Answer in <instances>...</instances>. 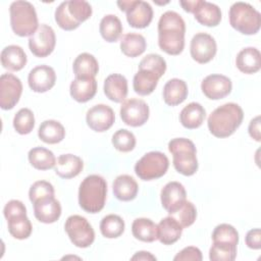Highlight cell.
<instances>
[{"instance_id":"cell-14","label":"cell","mask_w":261,"mask_h":261,"mask_svg":"<svg viewBox=\"0 0 261 261\" xmlns=\"http://www.w3.org/2000/svg\"><path fill=\"white\" fill-rule=\"evenodd\" d=\"M217 46L214 38L207 33L196 34L191 41L190 52L192 58L198 63H207L216 54Z\"/></svg>"},{"instance_id":"cell-11","label":"cell","mask_w":261,"mask_h":261,"mask_svg":"<svg viewBox=\"0 0 261 261\" xmlns=\"http://www.w3.org/2000/svg\"><path fill=\"white\" fill-rule=\"evenodd\" d=\"M56 44V37L54 30L46 24L39 25L37 31L29 39V48L31 52L37 57H46L50 55Z\"/></svg>"},{"instance_id":"cell-36","label":"cell","mask_w":261,"mask_h":261,"mask_svg":"<svg viewBox=\"0 0 261 261\" xmlns=\"http://www.w3.org/2000/svg\"><path fill=\"white\" fill-rule=\"evenodd\" d=\"M29 161L39 170H47L55 166L56 159L52 151L44 147H35L29 151Z\"/></svg>"},{"instance_id":"cell-9","label":"cell","mask_w":261,"mask_h":261,"mask_svg":"<svg viewBox=\"0 0 261 261\" xmlns=\"http://www.w3.org/2000/svg\"><path fill=\"white\" fill-rule=\"evenodd\" d=\"M70 242L79 248L90 247L95 240V231L89 221L81 215H70L64 224Z\"/></svg>"},{"instance_id":"cell-31","label":"cell","mask_w":261,"mask_h":261,"mask_svg":"<svg viewBox=\"0 0 261 261\" xmlns=\"http://www.w3.org/2000/svg\"><path fill=\"white\" fill-rule=\"evenodd\" d=\"M38 136L41 141L47 144H57L64 139L65 129L59 121L48 119L40 124Z\"/></svg>"},{"instance_id":"cell-18","label":"cell","mask_w":261,"mask_h":261,"mask_svg":"<svg viewBox=\"0 0 261 261\" xmlns=\"http://www.w3.org/2000/svg\"><path fill=\"white\" fill-rule=\"evenodd\" d=\"M161 204L168 214L177 210L187 201L185 187L178 181H169L161 190Z\"/></svg>"},{"instance_id":"cell-5","label":"cell","mask_w":261,"mask_h":261,"mask_svg":"<svg viewBox=\"0 0 261 261\" xmlns=\"http://www.w3.org/2000/svg\"><path fill=\"white\" fill-rule=\"evenodd\" d=\"M11 29L19 37H31L39 28L36 9L29 1L17 0L10 4Z\"/></svg>"},{"instance_id":"cell-7","label":"cell","mask_w":261,"mask_h":261,"mask_svg":"<svg viewBox=\"0 0 261 261\" xmlns=\"http://www.w3.org/2000/svg\"><path fill=\"white\" fill-rule=\"evenodd\" d=\"M230 25L244 35H254L261 27V14L251 4L246 2L233 3L228 12Z\"/></svg>"},{"instance_id":"cell-21","label":"cell","mask_w":261,"mask_h":261,"mask_svg":"<svg viewBox=\"0 0 261 261\" xmlns=\"http://www.w3.org/2000/svg\"><path fill=\"white\" fill-rule=\"evenodd\" d=\"M84 168L83 160L73 154H62L54 166L55 173L62 178H72L81 173Z\"/></svg>"},{"instance_id":"cell-39","label":"cell","mask_w":261,"mask_h":261,"mask_svg":"<svg viewBox=\"0 0 261 261\" xmlns=\"http://www.w3.org/2000/svg\"><path fill=\"white\" fill-rule=\"evenodd\" d=\"M35 126V116L31 109H19L13 118V127L20 135L30 134Z\"/></svg>"},{"instance_id":"cell-1","label":"cell","mask_w":261,"mask_h":261,"mask_svg":"<svg viewBox=\"0 0 261 261\" xmlns=\"http://www.w3.org/2000/svg\"><path fill=\"white\" fill-rule=\"evenodd\" d=\"M186 23L175 11L164 12L158 21V45L169 55H178L185 48Z\"/></svg>"},{"instance_id":"cell-45","label":"cell","mask_w":261,"mask_h":261,"mask_svg":"<svg viewBox=\"0 0 261 261\" xmlns=\"http://www.w3.org/2000/svg\"><path fill=\"white\" fill-rule=\"evenodd\" d=\"M48 197H54V188L49 181L38 180L31 186L29 191V198L33 204L41 199Z\"/></svg>"},{"instance_id":"cell-32","label":"cell","mask_w":261,"mask_h":261,"mask_svg":"<svg viewBox=\"0 0 261 261\" xmlns=\"http://www.w3.org/2000/svg\"><path fill=\"white\" fill-rule=\"evenodd\" d=\"M159 76L153 71L139 69L133 80V87L137 94L141 96L150 95L158 85Z\"/></svg>"},{"instance_id":"cell-51","label":"cell","mask_w":261,"mask_h":261,"mask_svg":"<svg viewBox=\"0 0 261 261\" xmlns=\"http://www.w3.org/2000/svg\"><path fill=\"white\" fill-rule=\"evenodd\" d=\"M130 259L132 260H156V257L153 256L150 252L140 251V252H137Z\"/></svg>"},{"instance_id":"cell-34","label":"cell","mask_w":261,"mask_h":261,"mask_svg":"<svg viewBox=\"0 0 261 261\" xmlns=\"http://www.w3.org/2000/svg\"><path fill=\"white\" fill-rule=\"evenodd\" d=\"M147 43L145 38L136 33H128L122 36L120 40L121 52L128 57H137L146 50Z\"/></svg>"},{"instance_id":"cell-29","label":"cell","mask_w":261,"mask_h":261,"mask_svg":"<svg viewBox=\"0 0 261 261\" xmlns=\"http://www.w3.org/2000/svg\"><path fill=\"white\" fill-rule=\"evenodd\" d=\"M158 240L163 245H172L177 242L181 236V225L170 215L161 219L157 225Z\"/></svg>"},{"instance_id":"cell-17","label":"cell","mask_w":261,"mask_h":261,"mask_svg":"<svg viewBox=\"0 0 261 261\" xmlns=\"http://www.w3.org/2000/svg\"><path fill=\"white\" fill-rule=\"evenodd\" d=\"M56 82L55 70L49 65H38L34 67L28 76V83L32 91L45 93L53 88Z\"/></svg>"},{"instance_id":"cell-46","label":"cell","mask_w":261,"mask_h":261,"mask_svg":"<svg viewBox=\"0 0 261 261\" xmlns=\"http://www.w3.org/2000/svg\"><path fill=\"white\" fill-rule=\"evenodd\" d=\"M202 252L200 251L199 248L197 247H193V246H190V247H186L184 248L180 252H178L173 260L174 261H189V260H192V261H201L202 260Z\"/></svg>"},{"instance_id":"cell-27","label":"cell","mask_w":261,"mask_h":261,"mask_svg":"<svg viewBox=\"0 0 261 261\" xmlns=\"http://www.w3.org/2000/svg\"><path fill=\"white\" fill-rule=\"evenodd\" d=\"M194 16L203 25L216 27L221 20V10L214 3L200 0L198 7L194 11Z\"/></svg>"},{"instance_id":"cell-50","label":"cell","mask_w":261,"mask_h":261,"mask_svg":"<svg viewBox=\"0 0 261 261\" xmlns=\"http://www.w3.org/2000/svg\"><path fill=\"white\" fill-rule=\"evenodd\" d=\"M200 3V0H193V1H190V0H187V1H179V4L181 5V7L188 11V12H191V13H194L195 9L198 7Z\"/></svg>"},{"instance_id":"cell-25","label":"cell","mask_w":261,"mask_h":261,"mask_svg":"<svg viewBox=\"0 0 261 261\" xmlns=\"http://www.w3.org/2000/svg\"><path fill=\"white\" fill-rule=\"evenodd\" d=\"M114 196L120 201H132L134 200L139 191V186L136 179L128 174L118 175L112 185Z\"/></svg>"},{"instance_id":"cell-15","label":"cell","mask_w":261,"mask_h":261,"mask_svg":"<svg viewBox=\"0 0 261 261\" xmlns=\"http://www.w3.org/2000/svg\"><path fill=\"white\" fill-rule=\"evenodd\" d=\"M115 120L114 111L105 104H97L90 108L86 114L87 124L95 132L102 133L109 129Z\"/></svg>"},{"instance_id":"cell-48","label":"cell","mask_w":261,"mask_h":261,"mask_svg":"<svg viewBox=\"0 0 261 261\" xmlns=\"http://www.w3.org/2000/svg\"><path fill=\"white\" fill-rule=\"evenodd\" d=\"M246 245L254 250H259L261 248V230L260 228H253L249 230L245 238Z\"/></svg>"},{"instance_id":"cell-16","label":"cell","mask_w":261,"mask_h":261,"mask_svg":"<svg viewBox=\"0 0 261 261\" xmlns=\"http://www.w3.org/2000/svg\"><path fill=\"white\" fill-rule=\"evenodd\" d=\"M232 84L229 77L223 74H209L201 83L203 94L211 100H219L231 92Z\"/></svg>"},{"instance_id":"cell-6","label":"cell","mask_w":261,"mask_h":261,"mask_svg":"<svg viewBox=\"0 0 261 261\" xmlns=\"http://www.w3.org/2000/svg\"><path fill=\"white\" fill-rule=\"evenodd\" d=\"M92 15V7L84 0L64 1L55 10V21L65 30L72 31Z\"/></svg>"},{"instance_id":"cell-37","label":"cell","mask_w":261,"mask_h":261,"mask_svg":"<svg viewBox=\"0 0 261 261\" xmlns=\"http://www.w3.org/2000/svg\"><path fill=\"white\" fill-rule=\"evenodd\" d=\"M9 233L17 240L28 239L33 230L32 223L27 214H17L6 219Z\"/></svg>"},{"instance_id":"cell-20","label":"cell","mask_w":261,"mask_h":261,"mask_svg":"<svg viewBox=\"0 0 261 261\" xmlns=\"http://www.w3.org/2000/svg\"><path fill=\"white\" fill-rule=\"evenodd\" d=\"M103 90L109 100L120 103L124 101L127 95V80L119 73L109 74L104 81Z\"/></svg>"},{"instance_id":"cell-23","label":"cell","mask_w":261,"mask_h":261,"mask_svg":"<svg viewBox=\"0 0 261 261\" xmlns=\"http://www.w3.org/2000/svg\"><path fill=\"white\" fill-rule=\"evenodd\" d=\"M236 65L240 71L251 74L260 69L261 54L255 47H247L242 49L236 58Z\"/></svg>"},{"instance_id":"cell-41","label":"cell","mask_w":261,"mask_h":261,"mask_svg":"<svg viewBox=\"0 0 261 261\" xmlns=\"http://www.w3.org/2000/svg\"><path fill=\"white\" fill-rule=\"evenodd\" d=\"M237 257V246L222 243H213L209 250V259L212 261H232Z\"/></svg>"},{"instance_id":"cell-3","label":"cell","mask_w":261,"mask_h":261,"mask_svg":"<svg viewBox=\"0 0 261 261\" xmlns=\"http://www.w3.org/2000/svg\"><path fill=\"white\" fill-rule=\"evenodd\" d=\"M107 182L98 174H90L84 178L79 189V204L88 213H98L105 205Z\"/></svg>"},{"instance_id":"cell-12","label":"cell","mask_w":261,"mask_h":261,"mask_svg":"<svg viewBox=\"0 0 261 261\" xmlns=\"http://www.w3.org/2000/svg\"><path fill=\"white\" fill-rule=\"evenodd\" d=\"M149 106L141 99H127L120 106V117L129 126H141L149 118Z\"/></svg>"},{"instance_id":"cell-33","label":"cell","mask_w":261,"mask_h":261,"mask_svg":"<svg viewBox=\"0 0 261 261\" xmlns=\"http://www.w3.org/2000/svg\"><path fill=\"white\" fill-rule=\"evenodd\" d=\"M133 236L142 242L152 243L158 239L157 224L149 218H137L132 224Z\"/></svg>"},{"instance_id":"cell-13","label":"cell","mask_w":261,"mask_h":261,"mask_svg":"<svg viewBox=\"0 0 261 261\" xmlns=\"http://www.w3.org/2000/svg\"><path fill=\"white\" fill-rule=\"evenodd\" d=\"M22 93L20 80L12 73H3L0 76V107L3 110L12 109Z\"/></svg>"},{"instance_id":"cell-49","label":"cell","mask_w":261,"mask_h":261,"mask_svg":"<svg viewBox=\"0 0 261 261\" xmlns=\"http://www.w3.org/2000/svg\"><path fill=\"white\" fill-rule=\"evenodd\" d=\"M249 135L255 141L260 142V116L254 117L249 124Z\"/></svg>"},{"instance_id":"cell-47","label":"cell","mask_w":261,"mask_h":261,"mask_svg":"<svg viewBox=\"0 0 261 261\" xmlns=\"http://www.w3.org/2000/svg\"><path fill=\"white\" fill-rule=\"evenodd\" d=\"M4 217L7 219L17 214H27V208L24 204L19 200H10L6 203L3 209Z\"/></svg>"},{"instance_id":"cell-8","label":"cell","mask_w":261,"mask_h":261,"mask_svg":"<svg viewBox=\"0 0 261 261\" xmlns=\"http://www.w3.org/2000/svg\"><path fill=\"white\" fill-rule=\"evenodd\" d=\"M168 167L169 160L164 153L151 151L137 161L135 172L143 180H152L163 176Z\"/></svg>"},{"instance_id":"cell-38","label":"cell","mask_w":261,"mask_h":261,"mask_svg":"<svg viewBox=\"0 0 261 261\" xmlns=\"http://www.w3.org/2000/svg\"><path fill=\"white\" fill-rule=\"evenodd\" d=\"M100 231L107 239L120 237L124 231V221L116 214H108L100 222Z\"/></svg>"},{"instance_id":"cell-42","label":"cell","mask_w":261,"mask_h":261,"mask_svg":"<svg viewBox=\"0 0 261 261\" xmlns=\"http://www.w3.org/2000/svg\"><path fill=\"white\" fill-rule=\"evenodd\" d=\"M169 215L173 217L184 228L192 225L195 222L197 217V209L192 202L186 201L177 210Z\"/></svg>"},{"instance_id":"cell-43","label":"cell","mask_w":261,"mask_h":261,"mask_svg":"<svg viewBox=\"0 0 261 261\" xmlns=\"http://www.w3.org/2000/svg\"><path fill=\"white\" fill-rule=\"evenodd\" d=\"M112 145L120 152H129L136 146V137L127 129H118L112 136Z\"/></svg>"},{"instance_id":"cell-19","label":"cell","mask_w":261,"mask_h":261,"mask_svg":"<svg viewBox=\"0 0 261 261\" xmlns=\"http://www.w3.org/2000/svg\"><path fill=\"white\" fill-rule=\"evenodd\" d=\"M35 217L43 223H53L61 215V205L54 197L41 199L34 203Z\"/></svg>"},{"instance_id":"cell-28","label":"cell","mask_w":261,"mask_h":261,"mask_svg":"<svg viewBox=\"0 0 261 261\" xmlns=\"http://www.w3.org/2000/svg\"><path fill=\"white\" fill-rule=\"evenodd\" d=\"M206 117L204 107L197 102H191L179 113V121L186 128L194 129L201 126Z\"/></svg>"},{"instance_id":"cell-40","label":"cell","mask_w":261,"mask_h":261,"mask_svg":"<svg viewBox=\"0 0 261 261\" xmlns=\"http://www.w3.org/2000/svg\"><path fill=\"white\" fill-rule=\"evenodd\" d=\"M213 243H222L238 246L239 243V232L230 224L221 223L218 224L212 232Z\"/></svg>"},{"instance_id":"cell-44","label":"cell","mask_w":261,"mask_h":261,"mask_svg":"<svg viewBox=\"0 0 261 261\" xmlns=\"http://www.w3.org/2000/svg\"><path fill=\"white\" fill-rule=\"evenodd\" d=\"M139 69H147L156 73L159 77H161L166 70V61L165 59L155 53H151L146 55L139 64Z\"/></svg>"},{"instance_id":"cell-35","label":"cell","mask_w":261,"mask_h":261,"mask_svg":"<svg viewBox=\"0 0 261 261\" xmlns=\"http://www.w3.org/2000/svg\"><path fill=\"white\" fill-rule=\"evenodd\" d=\"M122 30L123 28L120 19L114 14H107L100 21L99 31L106 42H116L120 38Z\"/></svg>"},{"instance_id":"cell-2","label":"cell","mask_w":261,"mask_h":261,"mask_svg":"<svg viewBox=\"0 0 261 261\" xmlns=\"http://www.w3.org/2000/svg\"><path fill=\"white\" fill-rule=\"evenodd\" d=\"M244 111L237 103H225L214 109L208 117L207 124L210 133L216 138L231 136L241 125Z\"/></svg>"},{"instance_id":"cell-4","label":"cell","mask_w":261,"mask_h":261,"mask_svg":"<svg viewBox=\"0 0 261 261\" xmlns=\"http://www.w3.org/2000/svg\"><path fill=\"white\" fill-rule=\"evenodd\" d=\"M168 150L173 155V166L182 175L190 176L198 170L197 150L194 143L186 138H175L169 141Z\"/></svg>"},{"instance_id":"cell-22","label":"cell","mask_w":261,"mask_h":261,"mask_svg":"<svg viewBox=\"0 0 261 261\" xmlns=\"http://www.w3.org/2000/svg\"><path fill=\"white\" fill-rule=\"evenodd\" d=\"M70 96L80 103L91 100L97 92V82L95 77H75L69 87Z\"/></svg>"},{"instance_id":"cell-10","label":"cell","mask_w":261,"mask_h":261,"mask_svg":"<svg viewBox=\"0 0 261 261\" xmlns=\"http://www.w3.org/2000/svg\"><path fill=\"white\" fill-rule=\"evenodd\" d=\"M121 11L126 12L128 24L136 29H144L150 24L153 19V9L151 5L142 0H122L117 1Z\"/></svg>"},{"instance_id":"cell-24","label":"cell","mask_w":261,"mask_h":261,"mask_svg":"<svg viewBox=\"0 0 261 261\" xmlns=\"http://www.w3.org/2000/svg\"><path fill=\"white\" fill-rule=\"evenodd\" d=\"M188 86L179 79L169 80L163 87V100L169 106H176L182 103L188 97Z\"/></svg>"},{"instance_id":"cell-30","label":"cell","mask_w":261,"mask_h":261,"mask_svg":"<svg viewBox=\"0 0 261 261\" xmlns=\"http://www.w3.org/2000/svg\"><path fill=\"white\" fill-rule=\"evenodd\" d=\"M72 69L75 77H95L99 70V64L92 54L84 52L74 59Z\"/></svg>"},{"instance_id":"cell-26","label":"cell","mask_w":261,"mask_h":261,"mask_svg":"<svg viewBox=\"0 0 261 261\" xmlns=\"http://www.w3.org/2000/svg\"><path fill=\"white\" fill-rule=\"evenodd\" d=\"M1 64L11 71H18L27 64V55L18 45L6 46L1 52Z\"/></svg>"}]
</instances>
